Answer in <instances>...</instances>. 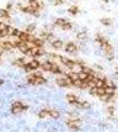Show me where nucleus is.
<instances>
[{
  "instance_id": "f257e3e1",
  "label": "nucleus",
  "mask_w": 118,
  "mask_h": 132,
  "mask_svg": "<svg viewBox=\"0 0 118 132\" xmlns=\"http://www.w3.org/2000/svg\"><path fill=\"white\" fill-rule=\"evenodd\" d=\"M55 84L60 88H69V86H73V83L71 80L68 78L66 74H62L59 75L57 79H55Z\"/></svg>"
},
{
  "instance_id": "f03ea898",
  "label": "nucleus",
  "mask_w": 118,
  "mask_h": 132,
  "mask_svg": "<svg viewBox=\"0 0 118 132\" xmlns=\"http://www.w3.org/2000/svg\"><path fill=\"white\" fill-rule=\"evenodd\" d=\"M28 109V106L27 105H25L22 101H14L13 102V105H11V112L13 114H20V112H22V111H25V110H27Z\"/></svg>"
},
{
  "instance_id": "7ed1b4c3",
  "label": "nucleus",
  "mask_w": 118,
  "mask_h": 132,
  "mask_svg": "<svg viewBox=\"0 0 118 132\" xmlns=\"http://www.w3.org/2000/svg\"><path fill=\"white\" fill-rule=\"evenodd\" d=\"M66 126L70 130H73V131H79L80 127H81V120L79 117H76V118H69V120H66Z\"/></svg>"
},
{
  "instance_id": "20e7f679",
  "label": "nucleus",
  "mask_w": 118,
  "mask_h": 132,
  "mask_svg": "<svg viewBox=\"0 0 118 132\" xmlns=\"http://www.w3.org/2000/svg\"><path fill=\"white\" fill-rule=\"evenodd\" d=\"M60 63H63V64H64V67H65V68H68L69 70H73V69H74V67H75V64H76V62H75V61L69 59V58L63 57V56H60Z\"/></svg>"
},
{
  "instance_id": "39448f33",
  "label": "nucleus",
  "mask_w": 118,
  "mask_h": 132,
  "mask_svg": "<svg viewBox=\"0 0 118 132\" xmlns=\"http://www.w3.org/2000/svg\"><path fill=\"white\" fill-rule=\"evenodd\" d=\"M78 46L74 42H68L65 45V52L66 53H71V54H76L78 53Z\"/></svg>"
},
{
  "instance_id": "423d86ee",
  "label": "nucleus",
  "mask_w": 118,
  "mask_h": 132,
  "mask_svg": "<svg viewBox=\"0 0 118 132\" xmlns=\"http://www.w3.org/2000/svg\"><path fill=\"white\" fill-rule=\"evenodd\" d=\"M27 64L31 68V70H38L41 68V62L38 59H31L30 62H27Z\"/></svg>"
},
{
  "instance_id": "0eeeda50",
  "label": "nucleus",
  "mask_w": 118,
  "mask_h": 132,
  "mask_svg": "<svg viewBox=\"0 0 118 132\" xmlns=\"http://www.w3.org/2000/svg\"><path fill=\"white\" fill-rule=\"evenodd\" d=\"M52 67H53V62L49 61V59L41 63V68H42L43 72H51V70H52Z\"/></svg>"
},
{
  "instance_id": "6e6552de",
  "label": "nucleus",
  "mask_w": 118,
  "mask_h": 132,
  "mask_svg": "<svg viewBox=\"0 0 118 132\" xmlns=\"http://www.w3.org/2000/svg\"><path fill=\"white\" fill-rule=\"evenodd\" d=\"M0 46H1V48H3L5 52H9V51L14 50V47H13V43H11L9 40H6V41H3V42H0Z\"/></svg>"
},
{
  "instance_id": "1a4fd4ad",
  "label": "nucleus",
  "mask_w": 118,
  "mask_h": 132,
  "mask_svg": "<svg viewBox=\"0 0 118 132\" xmlns=\"http://www.w3.org/2000/svg\"><path fill=\"white\" fill-rule=\"evenodd\" d=\"M66 101H68L70 105H74L75 102H78V101H79V98H78L75 94L69 93V94H66Z\"/></svg>"
},
{
  "instance_id": "9d476101",
  "label": "nucleus",
  "mask_w": 118,
  "mask_h": 132,
  "mask_svg": "<svg viewBox=\"0 0 118 132\" xmlns=\"http://www.w3.org/2000/svg\"><path fill=\"white\" fill-rule=\"evenodd\" d=\"M51 46H52V48H54V50H62L63 47H64V42L62 41V40H54L52 43H51Z\"/></svg>"
},
{
  "instance_id": "9b49d317",
  "label": "nucleus",
  "mask_w": 118,
  "mask_h": 132,
  "mask_svg": "<svg viewBox=\"0 0 118 132\" xmlns=\"http://www.w3.org/2000/svg\"><path fill=\"white\" fill-rule=\"evenodd\" d=\"M51 73H52V74H57V75H62V74H63V69L60 68V66H59V64L53 63V67H52Z\"/></svg>"
},
{
  "instance_id": "f8f14e48",
  "label": "nucleus",
  "mask_w": 118,
  "mask_h": 132,
  "mask_svg": "<svg viewBox=\"0 0 118 132\" xmlns=\"http://www.w3.org/2000/svg\"><path fill=\"white\" fill-rule=\"evenodd\" d=\"M26 63H27V62H26V58H25V57L17 58V59H15V61L13 62V64H14V66H16V67H20V68H24V66H25Z\"/></svg>"
},
{
  "instance_id": "ddd939ff",
  "label": "nucleus",
  "mask_w": 118,
  "mask_h": 132,
  "mask_svg": "<svg viewBox=\"0 0 118 132\" xmlns=\"http://www.w3.org/2000/svg\"><path fill=\"white\" fill-rule=\"evenodd\" d=\"M33 46L35 47H37V48H43L44 47V43H46V41H43L42 38H39V37H36L35 40H33Z\"/></svg>"
},
{
  "instance_id": "4468645a",
  "label": "nucleus",
  "mask_w": 118,
  "mask_h": 132,
  "mask_svg": "<svg viewBox=\"0 0 118 132\" xmlns=\"http://www.w3.org/2000/svg\"><path fill=\"white\" fill-rule=\"evenodd\" d=\"M0 17L4 20H10V11L6 9H0Z\"/></svg>"
},
{
  "instance_id": "2eb2a0df",
  "label": "nucleus",
  "mask_w": 118,
  "mask_h": 132,
  "mask_svg": "<svg viewBox=\"0 0 118 132\" xmlns=\"http://www.w3.org/2000/svg\"><path fill=\"white\" fill-rule=\"evenodd\" d=\"M100 22L103 25V26H111L112 24H113V21H112V19H109V17H102L101 20H100Z\"/></svg>"
},
{
  "instance_id": "dca6fc26",
  "label": "nucleus",
  "mask_w": 118,
  "mask_h": 132,
  "mask_svg": "<svg viewBox=\"0 0 118 132\" xmlns=\"http://www.w3.org/2000/svg\"><path fill=\"white\" fill-rule=\"evenodd\" d=\"M66 75H68V78L71 80V83L73 82H75V80H79V75H78V73H75V72H69V73H66Z\"/></svg>"
},
{
  "instance_id": "f3484780",
  "label": "nucleus",
  "mask_w": 118,
  "mask_h": 132,
  "mask_svg": "<svg viewBox=\"0 0 118 132\" xmlns=\"http://www.w3.org/2000/svg\"><path fill=\"white\" fill-rule=\"evenodd\" d=\"M48 116H51L52 118H59L60 117V112L58 110H49L48 111Z\"/></svg>"
},
{
  "instance_id": "a211bd4d",
  "label": "nucleus",
  "mask_w": 118,
  "mask_h": 132,
  "mask_svg": "<svg viewBox=\"0 0 118 132\" xmlns=\"http://www.w3.org/2000/svg\"><path fill=\"white\" fill-rule=\"evenodd\" d=\"M68 13H69L70 15H76V14H79V6L71 5V6L68 9Z\"/></svg>"
},
{
  "instance_id": "6ab92c4d",
  "label": "nucleus",
  "mask_w": 118,
  "mask_h": 132,
  "mask_svg": "<svg viewBox=\"0 0 118 132\" xmlns=\"http://www.w3.org/2000/svg\"><path fill=\"white\" fill-rule=\"evenodd\" d=\"M35 30H36V24H28V25L26 26V29H25V32H27V33H33Z\"/></svg>"
},
{
  "instance_id": "aec40b11",
  "label": "nucleus",
  "mask_w": 118,
  "mask_h": 132,
  "mask_svg": "<svg viewBox=\"0 0 118 132\" xmlns=\"http://www.w3.org/2000/svg\"><path fill=\"white\" fill-rule=\"evenodd\" d=\"M78 75H79V80H81V82H85V80H87L89 79V77H90V74H87V73H85V72H79L78 73Z\"/></svg>"
},
{
  "instance_id": "412c9836",
  "label": "nucleus",
  "mask_w": 118,
  "mask_h": 132,
  "mask_svg": "<svg viewBox=\"0 0 118 132\" xmlns=\"http://www.w3.org/2000/svg\"><path fill=\"white\" fill-rule=\"evenodd\" d=\"M47 84V79L44 77H39V78H36V82H35V85H44Z\"/></svg>"
},
{
  "instance_id": "4be33fe9",
  "label": "nucleus",
  "mask_w": 118,
  "mask_h": 132,
  "mask_svg": "<svg viewBox=\"0 0 118 132\" xmlns=\"http://www.w3.org/2000/svg\"><path fill=\"white\" fill-rule=\"evenodd\" d=\"M48 109H42V110H39V112H38V117L39 118H46L47 116H48Z\"/></svg>"
},
{
  "instance_id": "5701e85b",
  "label": "nucleus",
  "mask_w": 118,
  "mask_h": 132,
  "mask_svg": "<svg viewBox=\"0 0 118 132\" xmlns=\"http://www.w3.org/2000/svg\"><path fill=\"white\" fill-rule=\"evenodd\" d=\"M68 20H65V19H63V17H59V19H57L55 21H54V25L55 26H59V27H62L65 22H66Z\"/></svg>"
},
{
  "instance_id": "b1692460",
  "label": "nucleus",
  "mask_w": 118,
  "mask_h": 132,
  "mask_svg": "<svg viewBox=\"0 0 118 132\" xmlns=\"http://www.w3.org/2000/svg\"><path fill=\"white\" fill-rule=\"evenodd\" d=\"M60 29H62V30H64V31H70V30L73 29V24H71V22H69V21H66V22L60 27Z\"/></svg>"
},
{
  "instance_id": "393cba45",
  "label": "nucleus",
  "mask_w": 118,
  "mask_h": 132,
  "mask_svg": "<svg viewBox=\"0 0 118 132\" xmlns=\"http://www.w3.org/2000/svg\"><path fill=\"white\" fill-rule=\"evenodd\" d=\"M35 82H36V78H35L32 74H30V75L27 77V84H30V85H35Z\"/></svg>"
},
{
  "instance_id": "a878e982",
  "label": "nucleus",
  "mask_w": 118,
  "mask_h": 132,
  "mask_svg": "<svg viewBox=\"0 0 118 132\" xmlns=\"http://www.w3.org/2000/svg\"><path fill=\"white\" fill-rule=\"evenodd\" d=\"M76 38H78V40H81V41H82V40H86V32H84V31H82V32H78V33H76Z\"/></svg>"
},
{
  "instance_id": "bb28decb",
  "label": "nucleus",
  "mask_w": 118,
  "mask_h": 132,
  "mask_svg": "<svg viewBox=\"0 0 118 132\" xmlns=\"http://www.w3.org/2000/svg\"><path fill=\"white\" fill-rule=\"evenodd\" d=\"M106 86H107V88H111L112 90H116V88H117L116 84H114V82H112V80H111V82L107 80V82H106Z\"/></svg>"
},
{
  "instance_id": "cd10ccee",
  "label": "nucleus",
  "mask_w": 118,
  "mask_h": 132,
  "mask_svg": "<svg viewBox=\"0 0 118 132\" xmlns=\"http://www.w3.org/2000/svg\"><path fill=\"white\" fill-rule=\"evenodd\" d=\"M20 33H21V31H20L19 29H13V32H11L10 36H13V37H17V38H19Z\"/></svg>"
},
{
  "instance_id": "c85d7f7f",
  "label": "nucleus",
  "mask_w": 118,
  "mask_h": 132,
  "mask_svg": "<svg viewBox=\"0 0 118 132\" xmlns=\"http://www.w3.org/2000/svg\"><path fill=\"white\" fill-rule=\"evenodd\" d=\"M54 40H55V37H54V33L49 32V33H48V36H47V40H46V41H47V42H49V43H52Z\"/></svg>"
},
{
  "instance_id": "c756f323",
  "label": "nucleus",
  "mask_w": 118,
  "mask_h": 132,
  "mask_svg": "<svg viewBox=\"0 0 118 132\" xmlns=\"http://www.w3.org/2000/svg\"><path fill=\"white\" fill-rule=\"evenodd\" d=\"M89 94L92 95V96H97V88H96V86L90 88V89H89Z\"/></svg>"
},
{
  "instance_id": "7c9ffc66",
  "label": "nucleus",
  "mask_w": 118,
  "mask_h": 132,
  "mask_svg": "<svg viewBox=\"0 0 118 132\" xmlns=\"http://www.w3.org/2000/svg\"><path fill=\"white\" fill-rule=\"evenodd\" d=\"M107 114H108L109 116H112V115L114 114V106H113V105H108V106H107Z\"/></svg>"
},
{
  "instance_id": "2f4dec72",
  "label": "nucleus",
  "mask_w": 118,
  "mask_h": 132,
  "mask_svg": "<svg viewBox=\"0 0 118 132\" xmlns=\"http://www.w3.org/2000/svg\"><path fill=\"white\" fill-rule=\"evenodd\" d=\"M105 94H106L105 88H100V89H97V96H98V98H101V96L105 95Z\"/></svg>"
},
{
  "instance_id": "473e14b6",
  "label": "nucleus",
  "mask_w": 118,
  "mask_h": 132,
  "mask_svg": "<svg viewBox=\"0 0 118 132\" xmlns=\"http://www.w3.org/2000/svg\"><path fill=\"white\" fill-rule=\"evenodd\" d=\"M81 84H82L81 80H75V82H73V86L79 88V89H81Z\"/></svg>"
},
{
  "instance_id": "72a5a7b5",
  "label": "nucleus",
  "mask_w": 118,
  "mask_h": 132,
  "mask_svg": "<svg viewBox=\"0 0 118 132\" xmlns=\"http://www.w3.org/2000/svg\"><path fill=\"white\" fill-rule=\"evenodd\" d=\"M106 56V58H107V61H113L114 59V54H113V52H111V53H107V54H105Z\"/></svg>"
},
{
  "instance_id": "f704fd0d",
  "label": "nucleus",
  "mask_w": 118,
  "mask_h": 132,
  "mask_svg": "<svg viewBox=\"0 0 118 132\" xmlns=\"http://www.w3.org/2000/svg\"><path fill=\"white\" fill-rule=\"evenodd\" d=\"M68 115L70 116V118H76L79 114H78L76 111H69V112H68Z\"/></svg>"
},
{
  "instance_id": "c9c22d12",
  "label": "nucleus",
  "mask_w": 118,
  "mask_h": 132,
  "mask_svg": "<svg viewBox=\"0 0 118 132\" xmlns=\"http://www.w3.org/2000/svg\"><path fill=\"white\" fill-rule=\"evenodd\" d=\"M53 5H55V6H60V5H63L64 4V0H53Z\"/></svg>"
},
{
  "instance_id": "e433bc0d",
  "label": "nucleus",
  "mask_w": 118,
  "mask_h": 132,
  "mask_svg": "<svg viewBox=\"0 0 118 132\" xmlns=\"http://www.w3.org/2000/svg\"><path fill=\"white\" fill-rule=\"evenodd\" d=\"M32 75H33L35 78H39V77H43L42 72H39V70H36L35 73H32Z\"/></svg>"
},
{
  "instance_id": "4c0bfd02",
  "label": "nucleus",
  "mask_w": 118,
  "mask_h": 132,
  "mask_svg": "<svg viewBox=\"0 0 118 132\" xmlns=\"http://www.w3.org/2000/svg\"><path fill=\"white\" fill-rule=\"evenodd\" d=\"M13 8H14V3H13V1H10V3H8V5H6V8H5V9H6L8 11H10Z\"/></svg>"
},
{
  "instance_id": "58836bf2",
  "label": "nucleus",
  "mask_w": 118,
  "mask_h": 132,
  "mask_svg": "<svg viewBox=\"0 0 118 132\" xmlns=\"http://www.w3.org/2000/svg\"><path fill=\"white\" fill-rule=\"evenodd\" d=\"M24 69H25V72H26V73H30V72H32V70H31V68L28 67V64H27V63L24 66Z\"/></svg>"
},
{
  "instance_id": "ea45409f",
  "label": "nucleus",
  "mask_w": 118,
  "mask_h": 132,
  "mask_svg": "<svg viewBox=\"0 0 118 132\" xmlns=\"http://www.w3.org/2000/svg\"><path fill=\"white\" fill-rule=\"evenodd\" d=\"M4 83H5V80H4V79H1V78H0V85H3Z\"/></svg>"
},
{
  "instance_id": "a19ab883",
  "label": "nucleus",
  "mask_w": 118,
  "mask_h": 132,
  "mask_svg": "<svg viewBox=\"0 0 118 132\" xmlns=\"http://www.w3.org/2000/svg\"><path fill=\"white\" fill-rule=\"evenodd\" d=\"M36 1H38V0H28V3H30V4H32V3H36Z\"/></svg>"
},
{
  "instance_id": "79ce46f5",
  "label": "nucleus",
  "mask_w": 118,
  "mask_h": 132,
  "mask_svg": "<svg viewBox=\"0 0 118 132\" xmlns=\"http://www.w3.org/2000/svg\"><path fill=\"white\" fill-rule=\"evenodd\" d=\"M3 38H4V36H3V33H1V32H0V40H3Z\"/></svg>"
},
{
  "instance_id": "37998d69",
  "label": "nucleus",
  "mask_w": 118,
  "mask_h": 132,
  "mask_svg": "<svg viewBox=\"0 0 118 132\" xmlns=\"http://www.w3.org/2000/svg\"><path fill=\"white\" fill-rule=\"evenodd\" d=\"M117 59H118V54H117Z\"/></svg>"
},
{
  "instance_id": "c03bdc74",
  "label": "nucleus",
  "mask_w": 118,
  "mask_h": 132,
  "mask_svg": "<svg viewBox=\"0 0 118 132\" xmlns=\"http://www.w3.org/2000/svg\"><path fill=\"white\" fill-rule=\"evenodd\" d=\"M48 132H52V131H48Z\"/></svg>"
},
{
  "instance_id": "a18cd8bd",
  "label": "nucleus",
  "mask_w": 118,
  "mask_h": 132,
  "mask_svg": "<svg viewBox=\"0 0 118 132\" xmlns=\"http://www.w3.org/2000/svg\"><path fill=\"white\" fill-rule=\"evenodd\" d=\"M117 27H118V25H117Z\"/></svg>"
}]
</instances>
